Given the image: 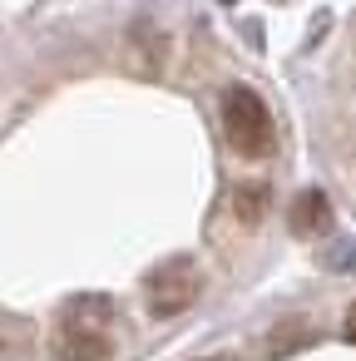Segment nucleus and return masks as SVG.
<instances>
[{"instance_id": "nucleus-1", "label": "nucleus", "mask_w": 356, "mask_h": 361, "mask_svg": "<svg viewBox=\"0 0 356 361\" xmlns=\"http://www.w3.org/2000/svg\"><path fill=\"white\" fill-rule=\"evenodd\" d=\"M114 346V307L104 297H80L60 312L55 351L65 361H104Z\"/></svg>"}, {"instance_id": "nucleus-2", "label": "nucleus", "mask_w": 356, "mask_h": 361, "mask_svg": "<svg viewBox=\"0 0 356 361\" xmlns=\"http://www.w3.org/2000/svg\"><path fill=\"white\" fill-rule=\"evenodd\" d=\"M223 134L243 159H267L272 154V114L247 85H233L223 94Z\"/></svg>"}, {"instance_id": "nucleus-3", "label": "nucleus", "mask_w": 356, "mask_h": 361, "mask_svg": "<svg viewBox=\"0 0 356 361\" xmlns=\"http://www.w3.org/2000/svg\"><path fill=\"white\" fill-rule=\"evenodd\" d=\"M331 228V208L321 193H302L292 208V233H326Z\"/></svg>"}, {"instance_id": "nucleus-4", "label": "nucleus", "mask_w": 356, "mask_h": 361, "mask_svg": "<svg viewBox=\"0 0 356 361\" xmlns=\"http://www.w3.org/2000/svg\"><path fill=\"white\" fill-rule=\"evenodd\" d=\"M346 341H356V307L346 312Z\"/></svg>"}]
</instances>
